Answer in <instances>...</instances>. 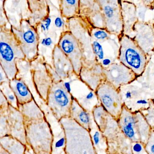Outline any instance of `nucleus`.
I'll list each match as a JSON object with an SVG mask.
<instances>
[{"label":"nucleus","instance_id":"obj_1","mask_svg":"<svg viewBox=\"0 0 154 154\" xmlns=\"http://www.w3.org/2000/svg\"><path fill=\"white\" fill-rule=\"evenodd\" d=\"M65 135V154H97L89 132L70 117L58 121Z\"/></svg>","mask_w":154,"mask_h":154},{"label":"nucleus","instance_id":"obj_2","mask_svg":"<svg viewBox=\"0 0 154 154\" xmlns=\"http://www.w3.org/2000/svg\"><path fill=\"white\" fill-rule=\"evenodd\" d=\"M117 121L123 134L132 143L146 145L152 130L140 110L133 111L124 104Z\"/></svg>","mask_w":154,"mask_h":154},{"label":"nucleus","instance_id":"obj_3","mask_svg":"<svg viewBox=\"0 0 154 154\" xmlns=\"http://www.w3.org/2000/svg\"><path fill=\"white\" fill-rule=\"evenodd\" d=\"M25 60V57L11 28L0 27V64L9 80L16 78V61Z\"/></svg>","mask_w":154,"mask_h":154},{"label":"nucleus","instance_id":"obj_4","mask_svg":"<svg viewBox=\"0 0 154 154\" xmlns=\"http://www.w3.org/2000/svg\"><path fill=\"white\" fill-rule=\"evenodd\" d=\"M27 146L33 154L39 152L52 153L54 137L47 118L25 122Z\"/></svg>","mask_w":154,"mask_h":154},{"label":"nucleus","instance_id":"obj_5","mask_svg":"<svg viewBox=\"0 0 154 154\" xmlns=\"http://www.w3.org/2000/svg\"><path fill=\"white\" fill-rule=\"evenodd\" d=\"M120 44L118 59L138 77L143 74L147 63V55L134 39L123 34L119 38Z\"/></svg>","mask_w":154,"mask_h":154},{"label":"nucleus","instance_id":"obj_6","mask_svg":"<svg viewBox=\"0 0 154 154\" xmlns=\"http://www.w3.org/2000/svg\"><path fill=\"white\" fill-rule=\"evenodd\" d=\"M73 98L64 81L53 82L45 104L58 122L63 118L69 117Z\"/></svg>","mask_w":154,"mask_h":154},{"label":"nucleus","instance_id":"obj_7","mask_svg":"<svg viewBox=\"0 0 154 154\" xmlns=\"http://www.w3.org/2000/svg\"><path fill=\"white\" fill-rule=\"evenodd\" d=\"M69 30L79 42L83 50V65H90L98 61L92 48V38L91 30L92 26L88 21L79 16L67 19Z\"/></svg>","mask_w":154,"mask_h":154},{"label":"nucleus","instance_id":"obj_8","mask_svg":"<svg viewBox=\"0 0 154 154\" xmlns=\"http://www.w3.org/2000/svg\"><path fill=\"white\" fill-rule=\"evenodd\" d=\"M19 46L25 57V60L30 63L39 56V38L36 28L32 26L28 20H23L19 29L11 27Z\"/></svg>","mask_w":154,"mask_h":154},{"label":"nucleus","instance_id":"obj_9","mask_svg":"<svg viewBox=\"0 0 154 154\" xmlns=\"http://www.w3.org/2000/svg\"><path fill=\"white\" fill-rule=\"evenodd\" d=\"M103 134L107 143L108 153L132 154V142L121 131L117 120L109 114Z\"/></svg>","mask_w":154,"mask_h":154},{"label":"nucleus","instance_id":"obj_10","mask_svg":"<svg viewBox=\"0 0 154 154\" xmlns=\"http://www.w3.org/2000/svg\"><path fill=\"white\" fill-rule=\"evenodd\" d=\"M95 93L106 111L117 120L124 106L119 90L105 80L100 83Z\"/></svg>","mask_w":154,"mask_h":154},{"label":"nucleus","instance_id":"obj_11","mask_svg":"<svg viewBox=\"0 0 154 154\" xmlns=\"http://www.w3.org/2000/svg\"><path fill=\"white\" fill-rule=\"evenodd\" d=\"M105 22V29L110 35L119 38L123 34V22L120 0H97Z\"/></svg>","mask_w":154,"mask_h":154},{"label":"nucleus","instance_id":"obj_12","mask_svg":"<svg viewBox=\"0 0 154 154\" xmlns=\"http://www.w3.org/2000/svg\"><path fill=\"white\" fill-rule=\"evenodd\" d=\"M46 62L44 57L39 56L30 63L31 75L34 88L40 98L45 103L49 91L53 83Z\"/></svg>","mask_w":154,"mask_h":154},{"label":"nucleus","instance_id":"obj_13","mask_svg":"<svg viewBox=\"0 0 154 154\" xmlns=\"http://www.w3.org/2000/svg\"><path fill=\"white\" fill-rule=\"evenodd\" d=\"M57 45L70 60L75 75L78 77L84 62L83 50L79 42L69 30H67L61 33Z\"/></svg>","mask_w":154,"mask_h":154},{"label":"nucleus","instance_id":"obj_14","mask_svg":"<svg viewBox=\"0 0 154 154\" xmlns=\"http://www.w3.org/2000/svg\"><path fill=\"white\" fill-rule=\"evenodd\" d=\"M51 57L52 65L47 62L46 66L52 77L53 82H64L75 75L71 62L57 44L52 50Z\"/></svg>","mask_w":154,"mask_h":154},{"label":"nucleus","instance_id":"obj_15","mask_svg":"<svg viewBox=\"0 0 154 154\" xmlns=\"http://www.w3.org/2000/svg\"><path fill=\"white\" fill-rule=\"evenodd\" d=\"M105 80L119 89L134 81L137 77L130 69L120 63H112L104 67Z\"/></svg>","mask_w":154,"mask_h":154},{"label":"nucleus","instance_id":"obj_16","mask_svg":"<svg viewBox=\"0 0 154 154\" xmlns=\"http://www.w3.org/2000/svg\"><path fill=\"white\" fill-rule=\"evenodd\" d=\"M4 10L11 27L19 29L23 20H29L31 16L28 0H5Z\"/></svg>","mask_w":154,"mask_h":154},{"label":"nucleus","instance_id":"obj_17","mask_svg":"<svg viewBox=\"0 0 154 154\" xmlns=\"http://www.w3.org/2000/svg\"><path fill=\"white\" fill-rule=\"evenodd\" d=\"M5 116L8 135L12 136L27 146L25 120L20 111L9 105L5 110Z\"/></svg>","mask_w":154,"mask_h":154},{"label":"nucleus","instance_id":"obj_18","mask_svg":"<svg viewBox=\"0 0 154 154\" xmlns=\"http://www.w3.org/2000/svg\"><path fill=\"white\" fill-rule=\"evenodd\" d=\"M79 16L94 28L105 29L104 16L97 0H80Z\"/></svg>","mask_w":154,"mask_h":154},{"label":"nucleus","instance_id":"obj_19","mask_svg":"<svg viewBox=\"0 0 154 154\" xmlns=\"http://www.w3.org/2000/svg\"><path fill=\"white\" fill-rule=\"evenodd\" d=\"M133 38L147 54L154 51V29L153 24L138 20L134 26ZM132 38V37H131Z\"/></svg>","mask_w":154,"mask_h":154},{"label":"nucleus","instance_id":"obj_20","mask_svg":"<svg viewBox=\"0 0 154 154\" xmlns=\"http://www.w3.org/2000/svg\"><path fill=\"white\" fill-rule=\"evenodd\" d=\"M78 78L91 91L95 92L100 83L105 80L104 67L98 61L90 65H82Z\"/></svg>","mask_w":154,"mask_h":154},{"label":"nucleus","instance_id":"obj_21","mask_svg":"<svg viewBox=\"0 0 154 154\" xmlns=\"http://www.w3.org/2000/svg\"><path fill=\"white\" fill-rule=\"evenodd\" d=\"M123 22V34L130 36L134 32V26L138 20L137 7L132 2L121 1Z\"/></svg>","mask_w":154,"mask_h":154},{"label":"nucleus","instance_id":"obj_22","mask_svg":"<svg viewBox=\"0 0 154 154\" xmlns=\"http://www.w3.org/2000/svg\"><path fill=\"white\" fill-rule=\"evenodd\" d=\"M69 117L88 131L90 130L94 122L91 111L84 109L76 99L74 97L70 108Z\"/></svg>","mask_w":154,"mask_h":154},{"label":"nucleus","instance_id":"obj_23","mask_svg":"<svg viewBox=\"0 0 154 154\" xmlns=\"http://www.w3.org/2000/svg\"><path fill=\"white\" fill-rule=\"evenodd\" d=\"M9 84L16 97L19 106L29 102L34 99L29 87L21 78L16 77L10 80Z\"/></svg>","mask_w":154,"mask_h":154},{"label":"nucleus","instance_id":"obj_24","mask_svg":"<svg viewBox=\"0 0 154 154\" xmlns=\"http://www.w3.org/2000/svg\"><path fill=\"white\" fill-rule=\"evenodd\" d=\"M19 110L22 114L25 122L46 118L45 113L37 104L34 98L29 102L19 105Z\"/></svg>","mask_w":154,"mask_h":154},{"label":"nucleus","instance_id":"obj_25","mask_svg":"<svg viewBox=\"0 0 154 154\" xmlns=\"http://www.w3.org/2000/svg\"><path fill=\"white\" fill-rule=\"evenodd\" d=\"M0 147L9 154H25L28 146L11 135L0 137Z\"/></svg>","mask_w":154,"mask_h":154},{"label":"nucleus","instance_id":"obj_26","mask_svg":"<svg viewBox=\"0 0 154 154\" xmlns=\"http://www.w3.org/2000/svg\"><path fill=\"white\" fill-rule=\"evenodd\" d=\"M89 132L96 153L108 154L106 139L103 133L99 129L94 121Z\"/></svg>","mask_w":154,"mask_h":154},{"label":"nucleus","instance_id":"obj_27","mask_svg":"<svg viewBox=\"0 0 154 154\" xmlns=\"http://www.w3.org/2000/svg\"><path fill=\"white\" fill-rule=\"evenodd\" d=\"M62 17L70 19L79 16L80 0H59Z\"/></svg>","mask_w":154,"mask_h":154},{"label":"nucleus","instance_id":"obj_28","mask_svg":"<svg viewBox=\"0 0 154 154\" xmlns=\"http://www.w3.org/2000/svg\"><path fill=\"white\" fill-rule=\"evenodd\" d=\"M91 113L94 122L103 133L106 127L108 113L100 104L96 105L92 108Z\"/></svg>","mask_w":154,"mask_h":154},{"label":"nucleus","instance_id":"obj_29","mask_svg":"<svg viewBox=\"0 0 154 154\" xmlns=\"http://www.w3.org/2000/svg\"><path fill=\"white\" fill-rule=\"evenodd\" d=\"M9 81L5 82L0 84V89L2 91L9 105L15 108L19 109V105L17 99L12 90L9 84Z\"/></svg>","mask_w":154,"mask_h":154},{"label":"nucleus","instance_id":"obj_30","mask_svg":"<svg viewBox=\"0 0 154 154\" xmlns=\"http://www.w3.org/2000/svg\"><path fill=\"white\" fill-rule=\"evenodd\" d=\"M139 110L143 114L152 131H154V100L149 99L148 107Z\"/></svg>","mask_w":154,"mask_h":154},{"label":"nucleus","instance_id":"obj_31","mask_svg":"<svg viewBox=\"0 0 154 154\" xmlns=\"http://www.w3.org/2000/svg\"><path fill=\"white\" fill-rule=\"evenodd\" d=\"M91 35L93 39L102 42L109 39L111 35L106 30L92 27L91 30Z\"/></svg>","mask_w":154,"mask_h":154},{"label":"nucleus","instance_id":"obj_32","mask_svg":"<svg viewBox=\"0 0 154 154\" xmlns=\"http://www.w3.org/2000/svg\"><path fill=\"white\" fill-rule=\"evenodd\" d=\"M92 48L96 59L100 63V60H104V51L102 45L99 42L92 39Z\"/></svg>","mask_w":154,"mask_h":154},{"label":"nucleus","instance_id":"obj_33","mask_svg":"<svg viewBox=\"0 0 154 154\" xmlns=\"http://www.w3.org/2000/svg\"><path fill=\"white\" fill-rule=\"evenodd\" d=\"M132 154H148L145 145L141 143H132Z\"/></svg>","mask_w":154,"mask_h":154},{"label":"nucleus","instance_id":"obj_34","mask_svg":"<svg viewBox=\"0 0 154 154\" xmlns=\"http://www.w3.org/2000/svg\"><path fill=\"white\" fill-rule=\"evenodd\" d=\"M5 0H0V27H7L11 28L8 23L4 10V3Z\"/></svg>","mask_w":154,"mask_h":154},{"label":"nucleus","instance_id":"obj_35","mask_svg":"<svg viewBox=\"0 0 154 154\" xmlns=\"http://www.w3.org/2000/svg\"><path fill=\"white\" fill-rule=\"evenodd\" d=\"M145 148L148 154H154V131H152Z\"/></svg>","mask_w":154,"mask_h":154},{"label":"nucleus","instance_id":"obj_36","mask_svg":"<svg viewBox=\"0 0 154 154\" xmlns=\"http://www.w3.org/2000/svg\"><path fill=\"white\" fill-rule=\"evenodd\" d=\"M9 103L4 95L0 89V111L3 109L9 106Z\"/></svg>","mask_w":154,"mask_h":154},{"label":"nucleus","instance_id":"obj_37","mask_svg":"<svg viewBox=\"0 0 154 154\" xmlns=\"http://www.w3.org/2000/svg\"><path fill=\"white\" fill-rule=\"evenodd\" d=\"M54 26H55V29H56V30L57 29L59 30H63L62 28H64V22L60 17H57L55 18V20H54Z\"/></svg>","mask_w":154,"mask_h":154},{"label":"nucleus","instance_id":"obj_38","mask_svg":"<svg viewBox=\"0 0 154 154\" xmlns=\"http://www.w3.org/2000/svg\"><path fill=\"white\" fill-rule=\"evenodd\" d=\"M10 80L7 78V75L3 69L2 65L0 64V84L3 83L5 82Z\"/></svg>","mask_w":154,"mask_h":154},{"label":"nucleus","instance_id":"obj_39","mask_svg":"<svg viewBox=\"0 0 154 154\" xmlns=\"http://www.w3.org/2000/svg\"><path fill=\"white\" fill-rule=\"evenodd\" d=\"M146 7H147L150 10H153L154 9V0H141Z\"/></svg>","mask_w":154,"mask_h":154},{"label":"nucleus","instance_id":"obj_40","mask_svg":"<svg viewBox=\"0 0 154 154\" xmlns=\"http://www.w3.org/2000/svg\"><path fill=\"white\" fill-rule=\"evenodd\" d=\"M0 154H9L8 152L5 151L3 149H2L1 147H0Z\"/></svg>","mask_w":154,"mask_h":154},{"label":"nucleus","instance_id":"obj_41","mask_svg":"<svg viewBox=\"0 0 154 154\" xmlns=\"http://www.w3.org/2000/svg\"><path fill=\"white\" fill-rule=\"evenodd\" d=\"M33 154H52V153L47 152H39Z\"/></svg>","mask_w":154,"mask_h":154},{"label":"nucleus","instance_id":"obj_42","mask_svg":"<svg viewBox=\"0 0 154 154\" xmlns=\"http://www.w3.org/2000/svg\"><path fill=\"white\" fill-rule=\"evenodd\" d=\"M153 28H154V23H153Z\"/></svg>","mask_w":154,"mask_h":154},{"label":"nucleus","instance_id":"obj_43","mask_svg":"<svg viewBox=\"0 0 154 154\" xmlns=\"http://www.w3.org/2000/svg\"></svg>","mask_w":154,"mask_h":154}]
</instances>
